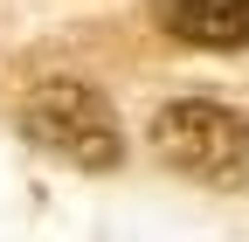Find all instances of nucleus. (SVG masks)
<instances>
[{"label": "nucleus", "instance_id": "f257e3e1", "mask_svg": "<svg viewBox=\"0 0 249 242\" xmlns=\"http://www.w3.org/2000/svg\"><path fill=\"white\" fill-rule=\"evenodd\" d=\"M21 138H35L49 159L76 166V173H111L124 159V132L118 111L97 83L83 76H42L21 97Z\"/></svg>", "mask_w": 249, "mask_h": 242}, {"label": "nucleus", "instance_id": "f03ea898", "mask_svg": "<svg viewBox=\"0 0 249 242\" xmlns=\"http://www.w3.org/2000/svg\"><path fill=\"white\" fill-rule=\"evenodd\" d=\"M152 153L201 187H249V118L214 97H173L152 111Z\"/></svg>", "mask_w": 249, "mask_h": 242}, {"label": "nucleus", "instance_id": "7ed1b4c3", "mask_svg": "<svg viewBox=\"0 0 249 242\" xmlns=\"http://www.w3.org/2000/svg\"><path fill=\"white\" fill-rule=\"evenodd\" d=\"M145 14L187 49H208V55L249 49V0H145Z\"/></svg>", "mask_w": 249, "mask_h": 242}]
</instances>
